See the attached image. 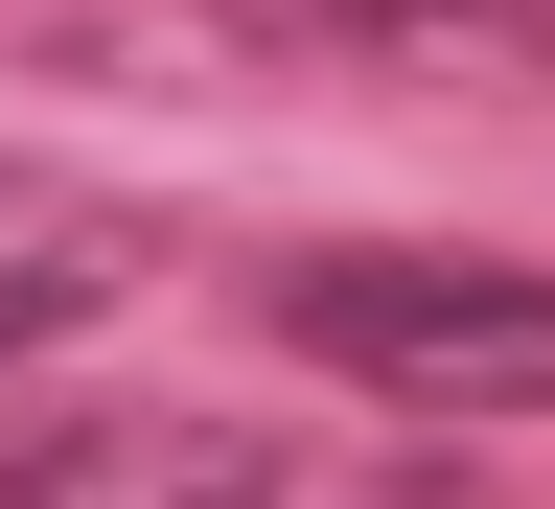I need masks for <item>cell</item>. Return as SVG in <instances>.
<instances>
[{
    "mask_svg": "<svg viewBox=\"0 0 555 509\" xmlns=\"http://www.w3.org/2000/svg\"><path fill=\"white\" fill-rule=\"evenodd\" d=\"M278 347L371 417H555V278L509 255H278Z\"/></svg>",
    "mask_w": 555,
    "mask_h": 509,
    "instance_id": "6da1fadb",
    "label": "cell"
},
{
    "mask_svg": "<svg viewBox=\"0 0 555 509\" xmlns=\"http://www.w3.org/2000/svg\"><path fill=\"white\" fill-rule=\"evenodd\" d=\"M301 486V441L278 417H208V394H47L0 417V509H278Z\"/></svg>",
    "mask_w": 555,
    "mask_h": 509,
    "instance_id": "7a4b0ae2",
    "label": "cell"
},
{
    "mask_svg": "<svg viewBox=\"0 0 555 509\" xmlns=\"http://www.w3.org/2000/svg\"><path fill=\"white\" fill-rule=\"evenodd\" d=\"M278 69H393V93H555V0H208Z\"/></svg>",
    "mask_w": 555,
    "mask_h": 509,
    "instance_id": "3957f363",
    "label": "cell"
},
{
    "mask_svg": "<svg viewBox=\"0 0 555 509\" xmlns=\"http://www.w3.org/2000/svg\"><path fill=\"white\" fill-rule=\"evenodd\" d=\"M139 278H163V208H116V186H0V371L69 325H116Z\"/></svg>",
    "mask_w": 555,
    "mask_h": 509,
    "instance_id": "277c9868",
    "label": "cell"
}]
</instances>
